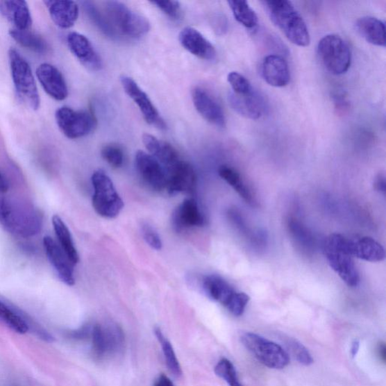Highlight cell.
I'll return each instance as SVG.
<instances>
[{
    "label": "cell",
    "instance_id": "cell-1",
    "mask_svg": "<svg viewBox=\"0 0 386 386\" xmlns=\"http://www.w3.org/2000/svg\"><path fill=\"white\" fill-rule=\"evenodd\" d=\"M0 224L15 235L30 238L41 231L42 217L31 204L3 196L0 198Z\"/></svg>",
    "mask_w": 386,
    "mask_h": 386
},
{
    "label": "cell",
    "instance_id": "cell-2",
    "mask_svg": "<svg viewBox=\"0 0 386 386\" xmlns=\"http://www.w3.org/2000/svg\"><path fill=\"white\" fill-rule=\"evenodd\" d=\"M271 22L283 31L294 45L306 47L310 43V35L303 17L294 5L285 0L262 1Z\"/></svg>",
    "mask_w": 386,
    "mask_h": 386
},
{
    "label": "cell",
    "instance_id": "cell-3",
    "mask_svg": "<svg viewBox=\"0 0 386 386\" xmlns=\"http://www.w3.org/2000/svg\"><path fill=\"white\" fill-rule=\"evenodd\" d=\"M346 236L330 235L324 244V252L330 267L351 287L360 283V276L353 258L346 251Z\"/></svg>",
    "mask_w": 386,
    "mask_h": 386
},
{
    "label": "cell",
    "instance_id": "cell-4",
    "mask_svg": "<svg viewBox=\"0 0 386 386\" xmlns=\"http://www.w3.org/2000/svg\"><path fill=\"white\" fill-rule=\"evenodd\" d=\"M198 286L207 296L221 303L237 317L243 314L250 301L249 295L236 292L226 280L219 276H205L200 280Z\"/></svg>",
    "mask_w": 386,
    "mask_h": 386
},
{
    "label": "cell",
    "instance_id": "cell-5",
    "mask_svg": "<svg viewBox=\"0 0 386 386\" xmlns=\"http://www.w3.org/2000/svg\"><path fill=\"white\" fill-rule=\"evenodd\" d=\"M106 16L118 33L131 38H140L151 30V24L143 15L119 1L105 3Z\"/></svg>",
    "mask_w": 386,
    "mask_h": 386
},
{
    "label": "cell",
    "instance_id": "cell-6",
    "mask_svg": "<svg viewBox=\"0 0 386 386\" xmlns=\"http://www.w3.org/2000/svg\"><path fill=\"white\" fill-rule=\"evenodd\" d=\"M12 81L20 98L33 110L40 106V94L31 67L15 49L8 51Z\"/></svg>",
    "mask_w": 386,
    "mask_h": 386
},
{
    "label": "cell",
    "instance_id": "cell-7",
    "mask_svg": "<svg viewBox=\"0 0 386 386\" xmlns=\"http://www.w3.org/2000/svg\"><path fill=\"white\" fill-rule=\"evenodd\" d=\"M94 188L92 205L96 214L105 218H115L124 207L121 199L108 175L99 170L92 174Z\"/></svg>",
    "mask_w": 386,
    "mask_h": 386
},
{
    "label": "cell",
    "instance_id": "cell-8",
    "mask_svg": "<svg viewBox=\"0 0 386 386\" xmlns=\"http://www.w3.org/2000/svg\"><path fill=\"white\" fill-rule=\"evenodd\" d=\"M318 56L321 64L333 75L346 74L352 62V54L346 41L336 34H329L319 42Z\"/></svg>",
    "mask_w": 386,
    "mask_h": 386
},
{
    "label": "cell",
    "instance_id": "cell-9",
    "mask_svg": "<svg viewBox=\"0 0 386 386\" xmlns=\"http://www.w3.org/2000/svg\"><path fill=\"white\" fill-rule=\"evenodd\" d=\"M241 341L260 363L271 369H283L290 363L289 355L282 346L256 333H243Z\"/></svg>",
    "mask_w": 386,
    "mask_h": 386
},
{
    "label": "cell",
    "instance_id": "cell-10",
    "mask_svg": "<svg viewBox=\"0 0 386 386\" xmlns=\"http://www.w3.org/2000/svg\"><path fill=\"white\" fill-rule=\"evenodd\" d=\"M57 124L69 139L83 137L92 133L96 119L91 111L75 110L68 107L60 108L56 112Z\"/></svg>",
    "mask_w": 386,
    "mask_h": 386
},
{
    "label": "cell",
    "instance_id": "cell-11",
    "mask_svg": "<svg viewBox=\"0 0 386 386\" xmlns=\"http://www.w3.org/2000/svg\"><path fill=\"white\" fill-rule=\"evenodd\" d=\"M92 337L94 353L100 358L119 353L125 344L124 333L116 324H94Z\"/></svg>",
    "mask_w": 386,
    "mask_h": 386
},
{
    "label": "cell",
    "instance_id": "cell-12",
    "mask_svg": "<svg viewBox=\"0 0 386 386\" xmlns=\"http://www.w3.org/2000/svg\"><path fill=\"white\" fill-rule=\"evenodd\" d=\"M137 171L146 185L156 192L166 191L167 173L152 155L139 151L135 156Z\"/></svg>",
    "mask_w": 386,
    "mask_h": 386
},
{
    "label": "cell",
    "instance_id": "cell-13",
    "mask_svg": "<svg viewBox=\"0 0 386 386\" xmlns=\"http://www.w3.org/2000/svg\"><path fill=\"white\" fill-rule=\"evenodd\" d=\"M167 187L166 192L169 195L178 193L192 194L197 185V176L192 166L182 160L166 169Z\"/></svg>",
    "mask_w": 386,
    "mask_h": 386
},
{
    "label": "cell",
    "instance_id": "cell-14",
    "mask_svg": "<svg viewBox=\"0 0 386 386\" xmlns=\"http://www.w3.org/2000/svg\"><path fill=\"white\" fill-rule=\"evenodd\" d=\"M120 81L125 92L136 103L147 124L160 128H165V121L154 104L133 78L128 76H122Z\"/></svg>",
    "mask_w": 386,
    "mask_h": 386
},
{
    "label": "cell",
    "instance_id": "cell-15",
    "mask_svg": "<svg viewBox=\"0 0 386 386\" xmlns=\"http://www.w3.org/2000/svg\"><path fill=\"white\" fill-rule=\"evenodd\" d=\"M67 45L81 63L92 72H99L103 67L102 60L92 42L84 35L76 32L68 34Z\"/></svg>",
    "mask_w": 386,
    "mask_h": 386
},
{
    "label": "cell",
    "instance_id": "cell-16",
    "mask_svg": "<svg viewBox=\"0 0 386 386\" xmlns=\"http://www.w3.org/2000/svg\"><path fill=\"white\" fill-rule=\"evenodd\" d=\"M193 104L206 121L219 128L226 126L224 112L220 104L206 90L201 87H196L192 92Z\"/></svg>",
    "mask_w": 386,
    "mask_h": 386
},
{
    "label": "cell",
    "instance_id": "cell-17",
    "mask_svg": "<svg viewBox=\"0 0 386 386\" xmlns=\"http://www.w3.org/2000/svg\"><path fill=\"white\" fill-rule=\"evenodd\" d=\"M229 102L232 108L240 115L257 120L265 115L267 105L265 99L255 90L245 94H229Z\"/></svg>",
    "mask_w": 386,
    "mask_h": 386
},
{
    "label": "cell",
    "instance_id": "cell-18",
    "mask_svg": "<svg viewBox=\"0 0 386 386\" xmlns=\"http://www.w3.org/2000/svg\"><path fill=\"white\" fill-rule=\"evenodd\" d=\"M43 244L47 256L51 266L55 269L59 278L69 286L74 285L75 278L73 268L74 265L70 262L65 251L49 236H46L44 238Z\"/></svg>",
    "mask_w": 386,
    "mask_h": 386
},
{
    "label": "cell",
    "instance_id": "cell-19",
    "mask_svg": "<svg viewBox=\"0 0 386 386\" xmlns=\"http://www.w3.org/2000/svg\"><path fill=\"white\" fill-rule=\"evenodd\" d=\"M38 81L43 90L56 101H64L68 96L65 78L60 70L50 64H42L37 69Z\"/></svg>",
    "mask_w": 386,
    "mask_h": 386
},
{
    "label": "cell",
    "instance_id": "cell-20",
    "mask_svg": "<svg viewBox=\"0 0 386 386\" xmlns=\"http://www.w3.org/2000/svg\"><path fill=\"white\" fill-rule=\"evenodd\" d=\"M346 250L351 257L367 262H381L385 258L382 245L371 237L346 239Z\"/></svg>",
    "mask_w": 386,
    "mask_h": 386
},
{
    "label": "cell",
    "instance_id": "cell-21",
    "mask_svg": "<svg viewBox=\"0 0 386 386\" xmlns=\"http://www.w3.org/2000/svg\"><path fill=\"white\" fill-rule=\"evenodd\" d=\"M181 46L193 56L205 60L216 58L217 51L210 43L199 31L192 28H185L179 34Z\"/></svg>",
    "mask_w": 386,
    "mask_h": 386
},
{
    "label": "cell",
    "instance_id": "cell-22",
    "mask_svg": "<svg viewBox=\"0 0 386 386\" xmlns=\"http://www.w3.org/2000/svg\"><path fill=\"white\" fill-rule=\"evenodd\" d=\"M261 75L267 83L276 87H285L291 81V74L286 60L277 55H270L263 59L261 64Z\"/></svg>",
    "mask_w": 386,
    "mask_h": 386
},
{
    "label": "cell",
    "instance_id": "cell-23",
    "mask_svg": "<svg viewBox=\"0 0 386 386\" xmlns=\"http://www.w3.org/2000/svg\"><path fill=\"white\" fill-rule=\"evenodd\" d=\"M205 223V217L194 199L184 200L172 215V224L177 231L190 227L203 226Z\"/></svg>",
    "mask_w": 386,
    "mask_h": 386
},
{
    "label": "cell",
    "instance_id": "cell-24",
    "mask_svg": "<svg viewBox=\"0 0 386 386\" xmlns=\"http://www.w3.org/2000/svg\"><path fill=\"white\" fill-rule=\"evenodd\" d=\"M52 21L63 29L72 28L76 22L80 10L74 1H45Z\"/></svg>",
    "mask_w": 386,
    "mask_h": 386
},
{
    "label": "cell",
    "instance_id": "cell-25",
    "mask_svg": "<svg viewBox=\"0 0 386 386\" xmlns=\"http://www.w3.org/2000/svg\"><path fill=\"white\" fill-rule=\"evenodd\" d=\"M0 12L11 22L15 28L29 30L32 25V17L27 2L22 0L0 1Z\"/></svg>",
    "mask_w": 386,
    "mask_h": 386
},
{
    "label": "cell",
    "instance_id": "cell-26",
    "mask_svg": "<svg viewBox=\"0 0 386 386\" xmlns=\"http://www.w3.org/2000/svg\"><path fill=\"white\" fill-rule=\"evenodd\" d=\"M143 143L146 150L156 159L160 162L168 169L180 161V157L176 149L165 142H162L153 135L144 134Z\"/></svg>",
    "mask_w": 386,
    "mask_h": 386
},
{
    "label": "cell",
    "instance_id": "cell-27",
    "mask_svg": "<svg viewBox=\"0 0 386 386\" xmlns=\"http://www.w3.org/2000/svg\"><path fill=\"white\" fill-rule=\"evenodd\" d=\"M360 35L374 46L385 47V27L381 20L371 16L361 17L356 22Z\"/></svg>",
    "mask_w": 386,
    "mask_h": 386
},
{
    "label": "cell",
    "instance_id": "cell-28",
    "mask_svg": "<svg viewBox=\"0 0 386 386\" xmlns=\"http://www.w3.org/2000/svg\"><path fill=\"white\" fill-rule=\"evenodd\" d=\"M287 226L290 235L301 251L307 254L312 253L317 249V240L312 233L303 223L294 217L289 218Z\"/></svg>",
    "mask_w": 386,
    "mask_h": 386
},
{
    "label": "cell",
    "instance_id": "cell-29",
    "mask_svg": "<svg viewBox=\"0 0 386 386\" xmlns=\"http://www.w3.org/2000/svg\"><path fill=\"white\" fill-rule=\"evenodd\" d=\"M220 177L230 185L238 194L251 206L257 205L255 196L251 190L244 182L240 174L228 165H222L218 171Z\"/></svg>",
    "mask_w": 386,
    "mask_h": 386
},
{
    "label": "cell",
    "instance_id": "cell-30",
    "mask_svg": "<svg viewBox=\"0 0 386 386\" xmlns=\"http://www.w3.org/2000/svg\"><path fill=\"white\" fill-rule=\"evenodd\" d=\"M52 224H53L54 230L58 240L60 248L66 253V255L76 265L80 261V257L75 247L72 233H70L68 227L59 216L55 215L52 217Z\"/></svg>",
    "mask_w": 386,
    "mask_h": 386
},
{
    "label": "cell",
    "instance_id": "cell-31",
    "mask_svg": "<svg viewBox=\"0 0 386 386\" xmlns=\"http://www.w3.org/2000/svg\"><path fill=\"white\" fill-rule=\"evenodd\" d=\"M11 37L24 48L28 49L38 54H45L49 51L47 42L40 35L29 30L16 28L10 31Z\"/></svg>",
    "mask_w": 386,
    "mask_h": 386
},
{
    "label": "cell",
    "instance_id": "cell-32",
    "mask_svg": "<svg viewBox=\"0 0 386 386\" xmlns=\"http://www.w3.org/2000/svg\"><path fill=\"white\" fill-rule=\"evenodd\" d=\"M83 6L87 17L105 36L112 40L119 38V33L112 27L107 16L103 15L94 3L90 1H85L83 3Z\"/></svg>",
    "mask_w": 386,
    "mask_h": 386
},
{
    "label": "cell",
    "instance_id": "cell-33",
    "mask_svg": "<svg viewBox=\"0 0 386 386\" xmlns=\"http://www.w3.org/2000/svg\"><path fill=\"white\" fill-rule=\"evenodd\" d=\"M228 4L231 8L235 20L244 28L254 29L257 27L258 17L248 2L232 0V1L228 2Z\"/></svg>",
    "mask_w": 386,
    "mask_h": 386
},
{
    "label": "cell",
    "instance_id": "cell-34",
    "mask_svg": "<svg viewBox=\"0 0 386 386\" xmlns=\"http://www.w3.org/2000/svg\"><path fill=\"white\" fill-rule=\"evenodd\" d=\"M0 321L19 335H25L30 330L27 321L1 301H0Z\"/></svg>",
    "mask_w": 386,
    "mask_h": 386
},
{
    "label": "cell",
    "instance_id": "cell-35",
    "mask_svg": "<svg viewBox=\"0 0 386 386\" xmlns=\"http://www.w3.org/2000/svg\"><path fill=\"white\" fill-rule=\"evenodd\" d=\"M155 335L162 346L165 362L169 369L175 376H181L182 375L181 367L170 342L164 336L160 328H155Z\"/></svg>",
    "mask_w": 386,
    "mask_h": 386
},
{
    "label": "cell",
    "instance_id": "cell-36",
    "mask_svg": "<svg viewBox=\"0 0 386 386\" xmlns=\"http://www.w3.org/2000/svg\"><path fill=\"white\" fill-rule=\"evenodd\" d=\"M215 374L225 380L230 386H242L234 365L229 360L223 358L215 368Z\"/></svg>",
    "mask_w": 386,
    "mask_h": 386
},
{
    "label": "cell",
    "instance_id": "cell-37",
    "mask_svg": "<svg viewBox=\"0 0 386 386\" xmlns=\"http://www.w3.org/2000/svg\"><path fill=\"white\" fill-rule=\"evenodd\" d=\"M103 159L113 168H121L124 163V153L121 149L117 145H107L103 147L101 151Z\"/></svg>",
    "mask_w": 386,
    "mask_h": 386
},
{
    "label": "cell",
    "instance_id": "cell-38",
    "mask_svg": "<svg viewBox=\"0 0 386 386\" xmlns=\"http://www.w3.org/2000/svg\"><path fill=\"white\" fill-rule=\"evenodd\" d=\"M287 346L298 362L304 366H310L313 363V358L309 350L300 342L294 339H289L287 342Z\"/></svg>",
    "mask_w": 386,
    "mask_h": 386
},
{
    "label": "cell",
    "instance_id": "cell-39",
    "mask_svg": "<svg viewBox=\"0 0 386 386\" xmlns=\"http://www.w3.org/2000/svg\"><path fill=\"white\" fill-rule=\"evenodd\" d=\"M227 81L231 85L233 93L242 94L253 90L248 78L238 72H231L228 74Z\"/></svg>",
    "mask_w": 386,
    "mask_h": 386
},
{
    "label": "cell",
    "instance_id": "cell-40",
    "mask_svg": "<svg viewBox=\"0 0 386 386\" xmlns=\"http://www.w3.org/2000/svg\"><path fill=\"white\" fill-rule=\"evenodd\" d=\"M142 231L144 240L152 249L157 251L162 249V242L160 236L150 224H144Z\"/></svg>",
    "mask_w": 386,
    "mask_h": 386
},
{
    "label": "cell",
    "instance_id": "cell-41",
    "mask_svg": "<svg viewBox=\"0 0 386 386\" xmlns=\"http://www.w3.org/2000/svg\"><path fill=\"white\" fill-rule=\"evenodd\" d=\"M151 3L171 19H178L181 16V3L178 1H153Z\"/></svg>",
    "mask_w": 386,
    "mask_h": 386
},
{
    "label": "cell",
    "instance_id": "cell-42",
    "mask_svg": "<svg viewBox=\"0 0 386 386\" xmlns=\"http://www.w3.org/2000/svg\"><path fill=\"white\" fill-rule=\"evenodd\" d=\"M333 100L335 102V108L338 112H345L348 110L349 104L345 92L337 91L335 93H333Z\"/></svg>",
    "mask_w": 386,
    "mask_h": 386
},
{
    "label": "cell",
    "instance_id": "cell-43",
    "mask_svg": "<svg viewBox=\"0 0 386 386\" xmlns=\"http://www.w3.org/2000/svg\"><path fill=\"white\" fill-rule=\"evenodd\" d=\"M92 328L93 326L87 324V326H84L77 330L69 333V336L76 339H87V337H92Z\"/></svg>",
    "mask_w": 386,
    "mask_h": 386
},
{
    "label": "cell",
    "instance_id": "cell-44",
    "mask_svg": "<svg viewBox=\"0 0 386 386\" xmlns=\"http://www.w3.org/2000/svg\"><path fill=\"white\" fill-rule=\"evenodd\" d=\"M374 188L383 193V195L385 194L386 192V182H385V177L383 174H380L378 176H377L374 181Z\"/></svg>",
    "mask_w": 386,
    "mask_h": 386
},
{
    "label": "cell",
    "instance_id": "cell-45",
    "mask_svg": "<svg viewBox=\"0 0 386 386\" xmlns=\"http://www.w3.org/2000/svg\"><path fill=\"white\" fill-rule=\"evenodd\" d=\"M8 190V183L4 175L0 171V198L3 197Z\"/></svg>",
    "mask_w": 386,
    "mask_h": 386
},
{
    "label": "cell",
    "instance_id": "cell-46",
    "mask_svg": "<svg viewBox=\"0 0 386 386\" xmlns=\"http://www.w3.org/2000/svg\"><path fill=\"white\" fill-rule=\"evenodd\" d=\"M153 386H174L171 380L168 376L161 375L159 378L156 380Z\"/></svg>",
    "mask_w": 386,
    "mask_h": 386
},
{
    "label": "cell",
    "instance_id": "cell-47",
    "mask_svg": "<svg viewBox=\"0 0 386 386\" xmlns=\"http://www.w3.org/2000/svg\"><path fill=\"white\" fill-rule=\"evenodd\" d=\"M377 353H378L381 361L385 363L386 359V347L384 343L379 344L378 347H377Z\"/></svg>",
    "mask_w": 386,
    "mask_h": 386
},
{
    "label": "cell",
    "instance_id": "cell-48",
    "mask_svg": "<svg viewBox=\"0 0 386 386\" xmlns=\"http://www.w3.org/2000/svg\"><path fill=\"white\" fill-rule=\"evenodd\" d=\"M360 348V342L358 340H355L353 343L352 348H351V355L353 358H355L359 351Z\"/></svg>",
    "mask_w": 386,
    "mask_h": 386
}]
</instances>
